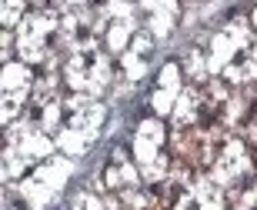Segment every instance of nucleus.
Returning <instances> with one entry per match:
<instances>
[{"instance_id":"f257e3e1","label":"nucleus","mask_w":257,"mask_h":210,"mask_svg":"<svg viewBox=\"0 0 257 210\" xmlns=\"http://www.w3.org/2000/svg\"><path fill=\"white\" fill-rule=\"evenodd\" d=\"M20 14V0H7V24Z\"/></svg>"}]
</instances>
